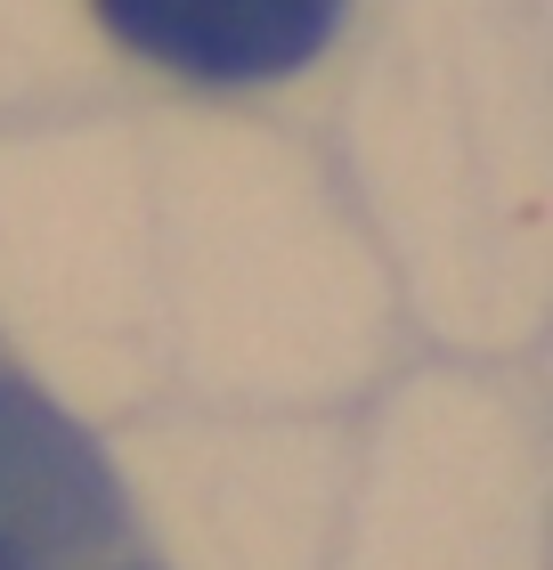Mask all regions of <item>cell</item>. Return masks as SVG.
I'll return each instance as SVG.
<instances>
[{
  "instance_id": "obj_2",
  "label": "cell",
  "mask_w": 553,
  "mask_h": 570,
  "mask_svg": "<svg viewBox=\"0 0 553 570\" xmlns=\"http://www.w3.org/2000/svg\"><path fill=\"white\" fill-rule=\"evenodd\" d=\"M350 0H90L98 33L196 90H269L318 66Z\"/></svg>"
},
{
  "instance_id": "obj_1",
  "label": "cell",
  "mask_w": 553,
  "mask_h": 570,
  "mask_svg": "<svg viewBox=\"0 0 553 570\" xmlns=\"http://www.w3.org/2000/svg\"><path fill=\"white\" fill-rule=\"evenodd\" d=\"M130 505L98 440L0 351V570H90Z\"/></svg>"
}]
</instances>
